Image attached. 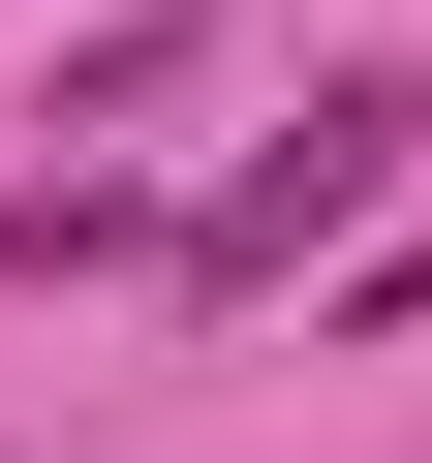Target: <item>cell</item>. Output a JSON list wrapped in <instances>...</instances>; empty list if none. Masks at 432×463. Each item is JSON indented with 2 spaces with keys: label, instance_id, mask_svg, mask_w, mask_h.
<instances>
[{
  "label": "cell",
  "instance_id": "6da1fadb",
  "mask_svg": "<svg viewBox=\"0 0 432 463\" xmlns=\"http://www.w3.org/2000/svg\"><path fill=\"white\" fill-rule=\"evenodd\" d=\"M401 155H432V93H401V62H340V93H309V124L248 155V185L185 216V309H278L309 248H371V216H401Z\"/></svg>",
  "mask_w": 432,
  "mask_h": 463
}]
</instances>
